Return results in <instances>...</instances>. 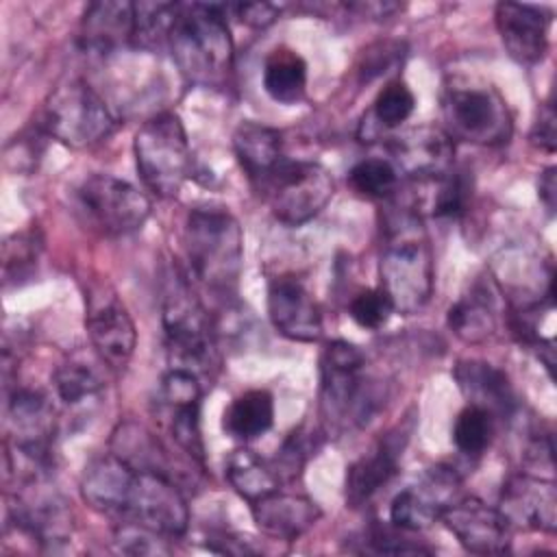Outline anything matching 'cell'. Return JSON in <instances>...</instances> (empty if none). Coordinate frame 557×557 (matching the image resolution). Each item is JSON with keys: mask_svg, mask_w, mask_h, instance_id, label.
I'll return each mask as SVG.
<instances>
[{"mask_svg": "<svg viewBox=\"0 0 557 557\" xmlns=\"http://www.w3.org/2000/svg\"><path fill=\"white\" fill-rule=\"evenodd\" d=\"M168 48L181 74L200 87H222L233 72V37L224 4H178Z\"/></svg>", "mask_w": 557, "mask_h": 557, "instance_id": "6da1fadb", "label": "cell"}, {"mask_svg": "<svg viewBox=\"0 0 557 557\" xmlns=\"http://www.w3.org/2000/svg\"><path fill=\"white\" fill-rule=\"evenodd\" d=\"M379 274L394 311L411 315L429 302L433 294V252L420 215L413 211L407 209L385 220Z\"/></svg>", "mask_w": 557, "mask_h": 557, "instance_id": "7a4b0ae2", "label": "cell"}, {"mask_svg": "<svg viewBox=\"0 0 557 557\" xmlns=\"http://www.w3.org/2000/svg\"><path fill=\"white\" fill-rule=\"evenodd\" d=\"M183 252L198 285L218 296L235 292L244 263L239 222L224 209H194L183 224Z\"/></svg>", "mask_w": 557, "mask_h": 557, "instance_id": "3957f363", "label": "cell"}, {"mask_svg": "<svg viewBox=\"0 0 557 557\" xmlns=\"http://www.w3.org/2000/svg\"><path fill=\"white\" fill-rule=\"evenodd\" d=\"M363 352L346 342L333 339L320 357V413L326 429L342 433L363 426L379 409L381 394L363 374Z\"/></svg>", "mask_w": 557, "mask_h": 557, "instance_id": "277c9868", "label": "cell"}, {"mask_svg": "<svg viewBox=\"0 0 557 557\" xmlns=\"http://www.w3.org/2000/svg\"><path fill=\"white\" fill-rule=\"evenodd\" d=\"M161 311L170 368L189 372L200 381L211 376L218 368L215 329L209 311L183 274L174 272L170 276Z\"/></svg>", "mask_w": 557, "mask_h": 557, "instance_id": "5b68a950", "label": "cell"}, {"mask_svg": "<svg viewBox=\"0 0 557 557\" xmlns=\"http://www.w3.org/2000/svg\"><path fill=\"white\" fill-rule=\"evenodd\" d=\"M442 131L455 141L500 146L509 141L513 122L500 91L476 78L455 76L442 89Z\"/></svg>", "mask_w": 557, "mask_h": 557, "instance_id": "8992f818", "label": "cell"}, {"mask_svg": "<svg viewBox=\"0 0 557 557\" xmlns=\"http://www.w3.org/2000/svg\"><path fill=\"white\" fill-rule=\"evenodd\" d=\"M135 165L144 185L174 198L191 174V150L185 126L176 113H157L146 120L133 139Z\"/></svg>", "mask_w": 557, "mask_h": 557, "instance_id": "52a82bcc", "label": "cell"}, {"mask_svg": "<svg viewBox=\"0 0 557 557\" xmlns=\"http://www.w3.org/2000/svg\"><path fill=\"white\" fill-rule=\"evenodd\" d=\"M115 124L100 94L81 78L57 85L41 111V128L57 141L76 150L104 141L115 131Z\"/></svg>", "mask_w": 557, "mask_h": 557, "instance_id": "ba28073f", "label": "cell"}, {"mask_svg": "<svg viewBox=\"0 0 557 557\" xmlns=\"http://www.w3.org/2000/svg\"><path fill=\"white\" fill-rule=\"evenodd\" d=\"M255 189L263 196L278 222L300 226L313 220L331 202L335 181L318 161L283 157L281 163L255 185Z\"/></svg>", "mask_w": 557, "mask_h": 557, "instance_id": "9c48e42d", "label": "cell"}, {"mask_svg": "<svg viewBox=\"0 0 557 557\" xmlns=\"http://www.w3.org/2000/svg\"><path fill=\"white\" fill-rule=\"evenodd\" d=\"M76 207L91 228L111 237L139 231L152 211L144 191L111 174L85 178L76 189Z\"/></svg>", "mask_w": 557, "mask_h": 557, "instance_id": "30bf717a", "label": "cell"}, {"mask_svg": "<svg viewBox=\"0 0 557 557\" xmlns=\"http://www.w3.org/2000/svg\"><path fill=\"white\" fill-rule=\"evenodd\" d=\"M120 520L141 524L168 540H174L187 531L189 509L174 479L135 468L124 496L122 513L115 522Z\"/></svg>", "mask_w": 557, "mask_h": 557, "instance_id": "8fae6325", "label": "cell"}, {"mask_svg": "<svg viewBox=\"0 0 557 557\" xmlns=\"http://www.w3.org/2000/svg\"><path fill=\"white\" fill-rule=\"evenodd\" d=\"M200 400L202 383L198 376L183 370H168L161 379L154 416L174 446L191 461L205 463V442L200 433Z\"/></svg>", "mask_w": 557, "mask_h": 557, "instance_id": "7c38bea8", "label": "cell"}, {"mask_svg": "<svg viewBox=\"0 0 557 557\" xmlns=\"http://www.w3.org/2000/svg\"><path fill=\"white\" fill-rule=\"evenodd\" d=\"M85 326L98 359L111 370H124L135 352L137 331L124 302L111 287L89 289Z\"/></svg>", "mask_w": 557, "mask_h": 557, "instance_id": "4fadbf2b", "label": "cell"}, {"mask_svg": "<svg viewBox=\"0 0 557 557\" xmlns=\"http://www.w3.org/2000/svg\"><path fill=\"white\" fill-rule=\"evenodd\" d=\"M7 422L13 450L24 461L48 468L57 433V413L50 398L37 389L15 387L7 400Z\"/></svg>", "mask_w": 557, "mask_h": 557, "instance_id": "5bb4252c", "label": "cell"}, {"mask_svg": "<svg viewBox=\"0 0 557 557\" xmlns=\"http://www.w3.org/2000/svg\"><path fill=\"white\" fill-rule=\"evenodd\" d=\"M461 479L448 466L429 468L413 485L400 490L389 505V522L405 531H422L442 518L459 498Z\"/></svg>", "mask_w": 557, "mask_h": 557, "instance_id": "9a60e30c", "label": "cell"}, {"mask_svg": "<svg viewBox=\"0 0 557 557\" xmlns=\"http://www.w3.org/2000/svg\"><path fill=\"white\" fill-rule=\"evenodd\" d=\"M440 520L468 553L503 555L509 550L511 524L498 507L476 496H459Z\"/></svg>", "mask_w": 557, "mask_h": 557, "instance_id": "2e32d148", "label": "cell"}, {"mask_svg": "<svg viewBox=\"0 0 557 557\" xmlns=\"http://www.w3.org/2000/svg\"><path fill=\"white\" fill-rule=\"evenodd\" d=\"M268 315L272 326L287 339L311 344L322 335V311L305 283L281 274L268 285Z\"/></svg>", "mask_w": 557, "mask_h": 557, "instance_id": "e0dca14e", "label": "cell"}, {"mask_svg": "<svg viewBox=\"0 0 557 557\" xmlns=\"http://www.w3.org/2000/svg\"><path fill=\"white\" fill-rule=\"evenodd\" d=\"M500 513L511 527L531 531H557V487L550 479L533 472L513 474L500 490Z\"/></svg>", "mask_w": 557, "mask_h": 557, "instance_id": "ac0fdd59", "label": "cell"}, {"mask_svg": "<svg viewBox=\"0 0 557 557\" xmlns=\"http://www.w3.org/2000/svg\"><path fill=\"white\" fill-rule=\"evenodd\" d=\"M496 30L507 54L520 65L542 61L548 48L550 13L544 7L522 2H498L494 11Z\"/></svg>", "mask_w": 557, "mask_h": 557, "instance_id": "d6986e66", "label": "cell"}, {"mask_svg": "<svg viewBox=\"0 0 557 557\" xmlns=\"http://www.w3.org/2000/svg\"><path fill=\"white\" fill-rule=\"evenodd\" d=\"M392 163L411 181L442 176L453 170L455 144L440 126H418L398 137L392 146Z\"/></svg>", "mask_w": 557, "mask_h": 557, "instance_id": "ffe728a7", "label": "cell"}, {"mask_svg": "<svg viewBox=\"0 0 557 557\" xmlns=\"http://www.w3.org/2000/svg\"><path fill=\"white\" fill-rule=\"evenodd\" d=\"M407 437L409 435L403 429L389 431L374 444L370 453L361 455L346 468L344 498L348 507L366 505L381 487L392 481V476L398 472V461Z\"/></svg>", "mask_w": 557, "mask_h": 557, "instance_id": "44dd1931", "label": "cell"}, {"mask_svg": "<svg viewBox=\"0 0 557 557\" xmlns=\"http://www.w3.org/2000/svg\"><path fill=\"white\" fill-rule=\"evenodd\" d=\"M250 511L263 535L283 542L298 540L322 518V509L313 498L283 490L259 498L250 505Z\"/></svg>", "mask_w": 557, "mask_h": 557, "instance_id": "7402d4cb", "label": "cell"}, {"mask_svg": "<svg viewBox=\"0 0 557 557\" xmlns=\"http://www.w3.org/2000/svg\"><path fill=\"white\" fill-rule=\"evenodd\" d=\"M459 392L468 405L485 409L492 418H511L518 409V398L509 376L492 363L466 359L453 370Z\"/></svg>", "mask_w": 557, "mask_h": 557, "instance_id": "603a6c76", "label": "cell"}, {"mask_svg": "<svg viewBox=\"0 0 557 557\" xmlns=\"http://www.w3.org/2000/svg\"><path fill=\"white\" fill-rule=\"evenodd\" d=\"M135 35V2L100 0L91 2L81 20L78 41L85 50L109 54L133 44Z\"/></svg>", "mask_w": 557, "mask_h": 557, "instance_id": "cb8c5ba5", "label": "cell"}, {"mask_svg": "<svg viewBox=\"0 0 557 557\" xmlns=\"http://www.w3.org/2000/svg\"><path fill=\"white\" fill-rule=\"evenodd\" d=\"M135 468L120 459L115 453L102 455L94 459L81 479V496L83 500L98 513L109 516L113 520L120 518L124 496L128 483L133 479Z\"/></svg>", "mask_w": 557, "mask_h": 557, "instance_id": "d4e9b609", "label": "cell"}, {"mask_svg": "<svg viewBox=\"0 0 557 557\" xmlns=\"http://www.w3.org/2000/svg\"><path fill=\"white\" fill-rule=\"evenodd\" d=\"M233 150L252 187L263 181L285 157L281 133L252 120L237 124L233 133Z\"/></svg>", "mask_w": 557, "mask_h": 557, "instance_id": "484cf974", "label": "cell"}, {"mask_svg": "<svg viewBox=\"0 0 557 557\" xmlns=\"http://www.w3.org/2000/svg\"><path fill=\"white\" fill-rule=\"evenodd\" d=\"M413 185H416V200H413L416 215L453 220L466 211L470 185L461 172H455V168L442 176L413 181Z\"/></svg>", "mask_w": 557, "mask_h": 557, "instance_id": "4316f807", "label": "cell"}, {"mask_svg": "<svg viewBox=\"0 0 557 557\" xmlns=\"http://www.w3.org/2000/svg\"><path fill=\"white\" fill-rule=\"evenodd\" d=\"M261 83L274 102L296 104L307 91V63L296 50L278 46L265 57Z\"/></svg>", "mask_w": 557, "mask_h": 557, "instance_id": "83f0119b", "label": "cell"}, {"mask_svg": "<svg viewBox=\"0 0 557 557\" xmlns=\"http://www.w3.org/2000/svg\"><path fill=\"white\" fill-rule=\"evenodd\" d=\"M274 424V396L268 389H248L239 394L224 411L222 429L239 442L265 435Z\"/></svg>", "mask_w": 557, "mask_h": 557, "instance_id": "f1b7e54d", "label": "cell"}, {"mask_svg": "<svg viewBox=\"0 0 557 557\" xmlns=\"http://www.w3.org/2000/svg\"><path fill=\"white\" fill-rule=\"evenodd\" d=\"M226 479L231 487L248 503H257L259 498L281 490V476L274 463L265 461L250 448H237L226 459Z\"/></svg>", "mask_w": 557, "mask_h": 557, "instance_id": "f546056e", "label": "cell"}, {"mask_svg": "<svg viewBox=\"0 0 557 557\" xmlns=\"http://www.w3.org/2000/svg\"><path fill=\"white\" fill-rule=\"evenodd\" d=\"M448 329L463 342L476 344L487 339L496 331V313L490 292L474 287L468 296H461L446 315Z\"/></svg>", "mask_w": 557, "mask_h": 557, "instance_id": "4dcf8cb0", "label": "cell"}, {"mask_svg": "<svg viewBox=\"0 0 557 557\" xmlns=\"http://www.w3.org/2000/svg\"><path fill=\"white\" fill-rule=\"evenodd\" d=\"M57 396L67 407H81L91 403L104 389V381L98 370L85 357L65 359L52 374Z\"/></svg>", "mask_w": 557, "mask_h": 557, "instance_id": "1f68e13d", "label": "cell"}, {"mask_svg": "<svg viewBox=\"0 0 557 557\" xmlns=\"http://www.w3.org/2000/svg\"><path fill=\"white\" fill-rule=\"evenodd\" d=\"M178 13V2H135V35L137 48L168 46L170 30Z\"/></svg>", "mask_w": 557, "mask_h": 557, "instance_id": "d6a6232c", "label": "cell"}, {"mask_svg": "<svg viewBox=\"0 0 557 557\" xmlns=\"http://www.w3.org/2000/svg\"><path fill=\"white\" fill-rule=\"evenodd\" d=\"M348 183L357 194L372 200H383L394 194L398 185V170L389 159H361L350 168Z\"/></svg>", "mask_w": 557, "mask_h": 557, "instance_id": "836d02e7", "label": "cell"}, {"mask_svg": "<svg viewBox=\"0 0 557 557\" xmlns=\"http://www.w3.org/2000/svg\"><path fill=\"white\" fill-rule=\"evenodd\" d=\"M494 418L474 405H466L453 424V442L459 453L468 457H479L492 440Z\"/></svg>", "mask_w": 557, "mask_h": 557, "instance_id": "e575fe53", "label": "cell"}, {"mask_svg": "<svg viewBox=\"0 0 557 557\" xmlns=\"http://www.w3.org/2000/svg\"><path fill=\"white\" fill-rule=\"evenodd\" d=\"M41 252V239L37 235V231L28 228V231H20L13 233L11 237L4 239L2 244V274H4V283L9 281H20L24 276H28L39 259Z\"/></svg>", "mask_w": 557, "mask_h": 557, "instance_id": "d590c367", "label": "cell"}, {"mask_svg": "<svg viewBox=\"0 0 557 557\" xmlns=\"http://www.w3.org/2000/svg\"><path fill=\"white\" fill-rule=\"evenodd\" d=\"M394 311L392 298L385 294L383 287H368L357 292L348 302V315L352 322L366 331L383 329Z\"/></svg>", "mask_w": 557, "mask_h": 557, "instance_id": "8d00e7d4", "label": "cell"}, {"mask_svg": "<svg viewBox=\"0 0 557 557\" xmlns=\"http://www.w3.org/2000/svg\"><path fill=\"white\" fill-rule=\"evenodd\" d=\"M413 109H416V96L409 89V85L403 81L387 83L379 91V96L372 104V113H374L376 122L385 128H396L403 122H407L411 117Z\"/></svg>", "mask_w": 557, "mask_h": 557, "instance_id": "74e56055", "label": "cell"}, {"mask_svg": "<svg viewBox=\"0 0 557 557\" xmlns=\"http://www.w3.org/2000/svg\"><path fill=\"white\" fill-rule=\"evenodd\" d=\"M115 546L120 553L126 555H161V553H170L168 546V537L128 522V520H120L115 527Z\"/></svg>", "mask_w": 557, "mask_h": 557, "instance_id": "f35d334b", "label": "cell"}, {"mask_svg": "<svg viewBox=\"0 0 557 557\" xmlns=\"http://www.w3.org/2000/svg\"><path fill=\"white\" fill-rule=\"evenodd\" d=\"M405 533H411V531H405L398 527L394 529L374 527L363 542H368V548L376 555H431L429 546L409 540Z\"/></svg>", "mask_w": 557, "mask_h": 557, "instance_id": "ab89813d", "label": "cell"}, {"mask_svg": "<svg viewBox=\"0 0 557 557\" xmlns=\"http://www.w3.org/2000/svg\"><path fill=\"white\" fill-rule=\"evenodd\" d=\"M311 435H313V433H305L302 429H296V431L283 442L281 450H276L278 455H276L274 468H276V472H278L281 479H283L285 474L296 476V472H300V468L305 466L307 457H309L311 450L315 448V444H313L315 437H311Z\"/></svg>", "mask_w": 557, "mask_h": 557, "instance_id": "60d3db41", "label": "cell"}, {"mask_svg": "<svg viewBox=\"0 0 557 557\" xmlns=\"http://www.w3.org/2000/svg\"><path fill=\"white\" fill-rule=\"evenodd\" d=\"M403 44L400 41H379L363 50V59L359 63V81L368 83L389 67H394L403 59Z\"/></svg>", "mask_w": 557, "mask_h": 557, "instance_id": "b9f144b4", "label": "cell"}, {"mask_svg": "<svg viewBox=\"0 0 557 557\" xmlns=\"http://www.w3.org/2000/svg\"><path fill=\"white\" fill-rule=\"evenodd\" d=\"M231 9L235 11V17H239V22L252 28H265L281 15V7L272 2H239Z\"/></svg>", "mask_w": 557, "mask_h": 557, "instance_id": "7bdbcfd3", "label": "cell"}, {"mask_svg": "<svg viewBox=\"0 0 557 557\" xmlns=\"http://www.w3.org/2000/svg\"><path fill=\"white\" fill-rule=\"evenodd\" d=\"M531 144L537 146L540 150L555 152V144H557V115H555V107L550 102H546L542 107L540 117L533 124Z\"/></svg>", "mask_w": 557, "mask_h": 557, "instance_id": "ee69618b", "label": "cell"}, {"mask_svg": "<svg viewBox=\"0 0 557 557\" xmlns=\"http://www.w3.org/2000/svg\"><path fill=\"white\" fill-rule=\"evenodd\" d=\"M537 196L544 202V207L553 213L555 211V200H557V168L550 165L540 174L537 181Z\"/></svg>", "mask_w": 557, "mask_h": 557, "instance_id": "f6af8a7d", "label": "cell"}]
</instances>
